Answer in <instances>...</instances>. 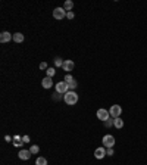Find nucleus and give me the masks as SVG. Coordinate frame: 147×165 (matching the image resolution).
I'll use <instances>...</instances> for the list:
<instances>
[{
  "instance_id": "nucleus-1",
  "label": "nucleus",
  "mask_w": 147,
  "mask_h": 165,
  "mask_svg": "<svg viewBox=\"0 0 147 165\" xmlns=\"http://www.w3.org/2000/svg\"><path fill=\"white\" fill-rule=\"evenodd\" d=\"M63 100L69 105V106H74V105H76L78 103V94L75 93V91H68L66 94H63Z\"/></svg>"
},
{
  "instance_id": "nucleus-2",
  "label": "nucleus",
  "mask_w": 147,
  "mask_h": 165,
  "mask_svg": "<svg viewBox=\"0 0 147 165\" xmlns=\"http://www.w3.org/2000/svg\"><path fill=\"white\" fill-rule=\"evenodd\" d=\"M69 91V84L66 81H60L56 82V93H60V94H66Z\"/></svg>"
},
{
  "instance_id": "nucleus-3",
  "label": "nucleus",
  "mask_w": 147,
  "mask_h": 165,
  "mask_svg": "<svg viewBox=\"0 0 147 165\" xmlns=\"http://www.w3.org/2000/svg\"><path fill=\"white\" fill-rule=\"evenodd\" d=\"M109 114H110V118L116 120V118H119V115L122 114V108H121L119 105H113V106H110Z\"/></svg>"
},
{
  "instance_id": "nucleus-4",
  "label": "nucleus",
  "mask_w": 147,
  "mask_h": 165,
  "mask_svg": "<svg viewBox=\"0 0 147 165\" xmlns=\"http://www.w3.org/2000/svg\"><path fill=\"white\" fill-rule=\"evenodd\" d=\"M102 142H103V146H105V147H108V149L115 146V137H113L112 134H106V136H103V140H102Z\"/></svg>"
},
{
  "instance_id": "nucleus-5",
  "label": "nucleus",
  "mask_w": 147,
  "mask_h": 165,
  "mask_svg": "<svg viewBox=\"0 0 147 165\" xmlns=\"http://www.w3.org/2000/svg\"><path fill=\"white\" fill-rule=\"evenodd\" d=\"M66 10L63 9V7H56L55 10H53V16H55V19H63L65 16H66Z\"/></svg>"
},
{
  "instance_id": "nucleus-6",
  "label": "nucleus",
  "mask_w": 147,
  "mask_h": 165,
  "mask_svg": "<svg viewBox=\"0 0 147 165\" xmlns=\"http://www.w3.org/2000/svg\"><path fill=\"white\" fill-rule=\"evenodd\" d=\"M97 118L100 120V121H108L110 118V114H109V111H106V109H99L97 111Z\"/></svg>"
},
{
  "instance_id": "nucleus-7",
  "label": "nucleus",
  "mask_w": 147,
  "mask_h": 165,
  "mask_svg": "<svg viewBox=\"0 0 147 165\" xmlns=\"http://www.w3.org/2000/svg\"><path fill=\"white\" fill-rule=\"evenodd\" d=\"M74 66H75V64H74V61H71V59H66L65 62H63V71H66V74H69L71 71L74 69Z\"/></svg>"
},
{
  "instance_id": "nucleus-8",
  "label": "nucleus",
  "mask_w": 147,
  "mask_h": 165,
  "mask_svg": "<svg viewBox=\"0 0 147 165\" xmlns=\"http://www.w3.org/2000/svg\"><path fill=\"white\" fill-rule=\"evenodd\" d=\"M106 155H108V153H106V149H105V146H103V147H97V149L94 150V156H96L97 159H103Z\"/></svg>"
},
{
  "instance_id": "nucleus-9",
  "label": "nucleus",
  "mask_w": 147,
  "mask_h": 165,
  "mask_svg": "<svg viewBox=\"0 0 147 165\" xmlns=\"http://www.w3.org/2000/svg\"><path fill=\"white\" fill-rule=\"evenodd\" d=\"M31 152L30 150H25V149H21L19 150V153H18V156H19V159H22V161H28L30 158H31Z\"/></svg>"
},
{
  "instance_id": "nucleus-10",
  "label": "nucleus",
  "mask_w": 147,
  "mask_h": 165,
  "mask_svg": "<svg viewBox=\"0 0 147 165\" xmlns=\"http://www.w3.org/2000/svg\"><path fill=\"white\" fill-rule=\"evenodd\" d=\"M10 40H13V34H10V33H7V31H3V33L0 34V41H1V43H9Z\"/></svg>"
},
{
  "instance_id": "nucleus-11",
  "label": "nucleus",
  "mask_w": 147,
  "mask_h": 165,
  "mask_svg": "<svg viewBox=\"0 0 147 165\" xmlns=\"http://www.w3.org/2000/svg\"><path fill=\"white\" fill-rule=\"evenodd\" d=\"M41 85H43L44 88H50V87L53 85V80H52V77H46V78H43Z\"/></svg>"
},
{
  "instance_id": "nucleus-12",
  "label": "nucleus",
  "mask_w": 147,
  "mask_h": 165,
  "mask_svg": "<svg viewBox=\"0 0 147 165\" xmlns=\"http://www.w3.org/2000/svg\"><path fill=\"white\" fill-rule=\"evenodd\" d=\"M74 7V1L72 0H66L65 1V4H63V9L65 10H68V12H71V9Z\"/></svg>"
},
{
  "instance_id": "nucleus-13",
  "label": "nucleus",
  "mask_w": 147,
  "mask_h": 165,
  "mask_svg": "<svg viewBox=\"0 0 147 165\" xmlns=\"http://www.w3.org/2000/svg\"><path fill=\"white\" fill-rule=\"evenodd\" d=\"M13 41H16V43H22V41H24V34H21V33L13 34Z\"/></svg>"
},
{
  "instance_id": "nucleus-14",
  "label": "nucleus",
  "mask_w": 147,
  "mask_h": 165,
  "mask_svg": "<svg viewBox=\"0 0 147 165\" xmlns=\"http://www.w3.org/2000/svg\"><path fill=\"white\" fill-rule=\"evenodd\" d=\"M13 145L15 146H21V145H24V142H22V139L19 136H13Z\"/></svg>"
},
{
  "instance_id": "nucleus-15",
  "label": "nucleus",
  "mask_w": 147,
  "mask_h": 165,
  "mask_svg": "<svg viewBox=\"0 0 147 165\" xmlns=\"http://www.w3.org/2000/svg\"><path fill=\"white\" fill-rule=\"evenodd\" d=\"M36 165H47V159L43 158V156H40V158H37Z\"/></svg>"
},
{
  "instance_id": "nucleus-16",
  "label": "nucleus",
  "mask_w": 147,
  "mask_h": 165,
  "mask_svg": "<svg viewBox=\"0 0 147 165\" xmlns=\"http://www.w3.org/2000/svg\"><path fill=\"white\" fill-rule=\"evenodd\" d=\"M115 127H116V128H119V130H121V128H122V127H124V121H122V120H121V118H116V120H115Z\"/></svg>"
},
{
  "instance_id": "nucleus-17",
  "label": "nucleus",
  "mask_w": 147,
  "mask_h": 165,
  "mask_svg": "<svg viewBox=\"0 0 147 165\" xmlns=\"http://www.w3.org/2000/svg\"><path fill=\"white\" fill-rule=\"evenodd\" d=\"M63 62H65V61H62L60 58H55V65H56V68H57V66H63Z\"/></svg>"
},
{
  "instance_id": "nucleus-18",
  "label": "nucleus",
  "mask_w": 147,
  "mask_h": 165,
  "mask_svg": "<svg viewBox=\"0 0 147 165\" xmlns=\"http://www.w3.org/2000/svg\"><path fill=\"white\" fill-rule=\"evenodd\" d=\"M38 150H40V147H38L37 145H33V146L30 147V152H31L33 155H36V153H38Z\"/></svg>"
},
{
  "instance_id": "nucleus-19",
  "label": "nucleus",
  "mask_w": 147,
  "mask_h": 165,
  "mask_svg": "<svg viewBox=\"0 0 147 165\" xmlns=\"http://www.w3.org/2000/svg\"><path fill=\"white\" fill-rule=\"evenodd\" d=\"M46 72H47V77H53L55 72H56V69H55V68H47Z\"/></svg>"
},
{
  "instance_id": "nucleus-20",
  "label": "nucleus",
  "mask_w": 147,
  "mask_h": 165,
  "mask_svg": "<svg viewBox=\"0 0 147 165\" xmlns=\"http://www.w3.org/2000/svg\"><path fill=\"white\" fill-rule=\"evenodd\" d=\"M105 125H106V127H112V125H115V120H113V118H109L108 121H105Z\"/></svg>"
},
{
  "instance_id": "nucleus-21",
  "label": "nucleus",
  "mask_w": 147,
  "mask_h": 165,
  "mask_svg": "<svg viewBox=\"0 0 147 165\" xmlns=\"http://www.w3.org/2000/svg\"><path fill=\"white\" fill-rule=\"evenodd\" d=\"M65 81L68 82V84H69V82H72L74 81V77L71 75V74H66V75H65Z\"/></svg>"
},
{
  "instance_id": "nucleus-22",
  "label": "nucleus",
  "mask_w": 147,
  "mask_h": 165,
  "mask_svg": "<svg viewBox=\"0 0 147 165\" xmlns=\"http://www.w3.org/2000/svg\"><path fill=\"white\" fill-rule=\"evenodd\" d=\"M76 85H78V84H76V81L74 80L72 82H69V90H71V91H74V90L76 88Z\"/></svg>"
},
{
  "instance_id": "nucleus-23",
  "label": "nucleus",
  "mask_w": 147,
  "mask_h": 165,
  "mask_svg": "<svg viewBox=\"0 0 147 165\" xmlns=\"http://www.w3.org/2000/svg\"><path fill=\"white\" fill-rule=\"evenodd\" d=\"M106 153H108L109 156H113V155H115V152H113V147H109V149L106 150Z\"/></svg>"
},
{
  "instance_id": "nucleus-24",
  "label": "nucleus",
  "mask_w": 147,
  "mask_h": 165,
  "mask_svg": "<svg viewBox=\"0 0 147 165\" xmlns=\"http://www.w3.org/2000/svg\"><path fill=\"white\" fill-rule=\"evenodd\" d=\"M52 97H53V100H59L60 99V93H55Z\"/></svg>"
},
{
  "instance_id": "nucleus-25",
  "label": "nucleus",
  "mask_w": 147,
  "mask_h": 165,
  "mask_svg": "<svg viewBox=\"0 0 147 165\" xmlns=\"http://www.w3.org/2000/svg\"><path fill=\"white\" fill-rule=\"evenodd\" d=\"M40 68H41V69H47L49 66H47V64H46V62H41V64H40Z\"/></svg>"
},
{
  "instance_id": "nucleus-26",
  "label": "nucleus",
  "mask_w": 147,
  "mask_h": 165,
  "mask_svg": "<svg viewBox=\"0 0 147 165\" xmlns=\"http://www.w3.org/2000/svg\"><path fill=\"white\" fill-rule=\"evenodd\" d=\"M22 142H24V143H30V137H28V136H24V137H22Z\"/></svg>"
},
{
  "instance_id": "nucleus-27",
  "label": "nucleus",
  "mask_w": 147,
  "mask_h": 165,
  "mask_svg": "<svg viewBox=\"0 0 147 165\" xmlns=\"http://www.w3.org/2000/svg\"><path fill=\"white\" fill-rule=\"evenodd\" d=\"M66 16H68V19H74V16H75V15H74V12H68V13H66Z\"/></svg>"
},
{
  "instance_id": "nucleus-28",
  "label": "nucleus",
  "mask_w": 147,
  "mask_h": 165,
  "mask_svg": "<svg viewBox=\"0 0 147 165\" xmlns=\"http://www.w3.org/2000/svg\"><path fill=\"white\" fill-rule=\"evenodd\" d=\"M4 140H6V142H12L13 137H10V136H4Z\"/></svg>"
}]
</instances>
